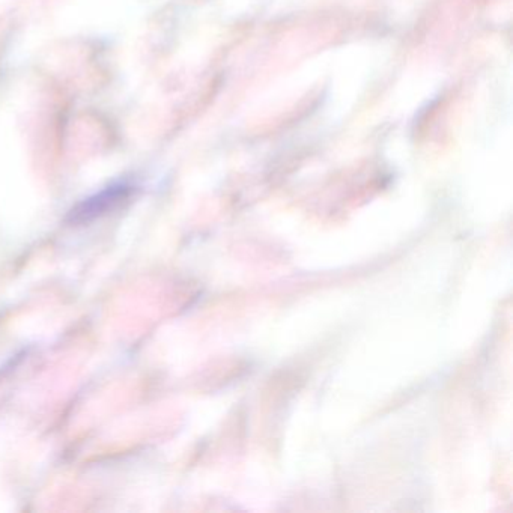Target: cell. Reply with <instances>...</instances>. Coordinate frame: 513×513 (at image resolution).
<instances>
[{"instance_id":"1","label":"cell","mask_w":513,"mask_h":513,"mask_svg":"<svg viewBox=\"0 0 513 513\" xmlns=\"http://www.w3.org/2000/svg\"><path fill=\"white\" fill-rule=\"evenodd\" d=\"M130 189L125 186L112 187L101 195L89 199L85 204L80 205L76 211H73V222H86L92 217L100 216L104 211L109 210L113 204H118L121 199L127 198Z\"/></svg>"}]
</instances>
